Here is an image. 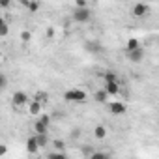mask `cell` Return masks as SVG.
Here are the masks:
<instances>
[{"label":"cell","mask_w":159,"mask_h":159,"mask_svg":"<svg viewBox=\"0 0 159 159\" xmlns=\"http://www.w3.org/2000/svg\"><path fill=\"white\" fill-rule=\"evenodd\" d=\"M64 99L66 101H75V103H83V101H86V92L79 90V88H71V90H66Z\"/></svg>","instance_id":"6da1fadb"},{"label":"cell","mask_w":159,"mask_h":159,"mask_svg":"<svg viewBox=\"0 0 159 159\" xmlns=\"http://www.w3.org/2000/svg\"><path fill=\"white\" fill-rule=\"evenodd\" d=\"M71 17H73L75 23H88L90 21V8H84V10H77L75 8Z\"/></svg>","instance_id":"7a4b0ae2"},{"label":"cell","mask_w":159,"mask_h":159,"mask_svg":"<svg viewBox=\"0 0 159 159\" xmlns=\"http://www.w3.org/2000/svg\"><path fill=\"white\" fill-rule=\"evenodd\" d=\"M131 13L135 15V17H146L148 13H150V6H146V4H142V2H139V4H135L133 6V10H131Z\"/></svg>","instance_id":"3957f363"},{"label":"cell","mask_w":159,"mask_h":159,"mask_svg":"<svg viewBox=\"0 0 159 159\" xmlns=\"http://www.w3.org/2000/svg\"><path fill=\"white\" fill-rule=\"evenodd\" d=\"M11 101H13V105L23 107V105H28V96L25 92H15L13 98H11Z\"/></svg>","instance_id":"277c9868"},{"label":"cell","mask_w":159,"mask_h":159,"mask_svg":"<svg viewBox=\"0 0 159 159\" xmlns=\"http://www.w3.org/2000/svg\"><path fill=\"white\" fill-rule=\"evenodd\" d=\"M109 109H111L112 114H124V112H125V105H124L122 101H112V103H109Z\"/></svg>","instance_id":"5b68a950"},{"label":"cell","mask_w":159,"mask_h":159,"mask_svg":"<svg viewBox=\"0 0 159 159\" xmlns=\"http://www.w3.org/2000/svg\"><path fill=\"white\" fill-rule=\"evenodd\" d=\"M26 150H28V153H38L39 152V144H38V139L36 137H30L26 140Z\"/></svg>","instance_id":"8992f818"},{"label":"cell","mask_w":159,"mask_h":159,"mask_svg":"<svg viewBox=\"0 0 159 159\" xmlns=\"http://www.w3.org/2000/svg\"><path fill=\"white\" fill-rule=\"evenodd\" d=\"M105 90L109 96H116L120 92V83H105Z\"/></svg>","instance_id":"52a82bcc"},{"label":"cell","mask_w":159,"mask_h":159,"mask_svg":"<svg viewBox=\"0 0 159 159\" xmlns=\"http://www.w3.org/2000/svg\"><path fill=\"white\" fill-rule=\"evenodd\" d=\"M41 107H43V105H41L39 101H36V99H34V101L28 105V111H30V114H32V116H39V114H41Z\"/></svg>","instance_id":"ba28073f"},{"label":"cell","mask_w":159,"mask_h":159,"mask_svg":"<svg viewBox=\"0 0 159 159\" xmlns=\"http://www.w3.org/2000/svg\"><path fill=\"white\" fill-rule=\"evenodd\" d=\"M142 58H144V51H142V49H137V51L129 52V60H131V62H135V64L142 62Z\"/></svg>","instance_id":"9c48e42d"},{"label":"cell","mask_w":159,"mask_h":159,"mask_svg":"<svg viewBox=\"0 0 159 159\" xmlns=\"http://www.w3.org/2000/svg\"><path fill=\"white\" fill-rule=\"evenodd\" d=\"M125 49H127V52H133V51L140 49V43H139V39H137V38H131V39H127V45H125Z\"/></svg>","instance_id":"30bf717a"},{"label":"cell","mask_w":159,"mask_h":159,"mask_svg":"<svg viewBox=\"0 0 159 159\" xmlns=\"http://www.w3.org/2000/svg\"><path fill=\"white\" fill-rule=\"evenodd\" d=\"M47 129H49V125H45L43 122H36L34 124V131H36V135H47Z\"/></svg>","instance_id":"8fae6325"},{"label":"cell","mask_w":159,"mask_h":159,"mask_svg":"<svg viewBox=\"0 0 159 159\" xmlns=\"http://www.w3.org/2000/svg\"><path fill=\"white\" fill-rule=\"evenodd\" d=\"M94 98H96V101H98V103H105V101H107V98H109V94H107V90L103 88V90H98V92L94 94Z\"/></svg>","instance_id":"7c38bea8"},{"label":"cell","mask_w":159,"mask_h":159,"mask_svg":"<svg viewBox=\"0 0 159 159\" xmlns=\"http://www.w3.org/2000/svg\"><path fill=\"white\" fill-rule=\"evenodd\" d=\"M94 135H96V139L103 140V139L107 137V127H105V125H98V127L94 129Z\"/></svg>","instance_id":"4fadbf2b"},{"label":"cell","mask_w":159,"mask_h":159,"mask_svg":"<svg viewBox=\"0 0 159 159\" xmlns=\"http://www.w3.org/2000/svg\"><path fill=\"white\" fill-rule=\"evenodd\" d=\"M103 79H105V83H118L114 71H105V73H103Z\"/></svg>","instance_id":"5bb4252c"},{"label":"cell","mask_w":159,"mask_h":159,"mask_svg":"<svg viewBox=\"0 0 159 159\" xmlns=\"http://www.w3.org/2000/svg\"><path fill=\"white\" fill-rule=\"evenodd\" d=\"M26 10H30V11H38L39 10V2H25V0H23V2H21Z\"/></svg>","instance_id":"9a60e30c"},{"label":"cell","mask_w":159,"mask_h":159,"mask_svg":"<svg viewBox=\"0 0 159 159\" xmlns=\"http://www.w3.org/2000/svg\"><path fill=\"white\" fill-rule=\"evenodd\" d=\"M8 32H10V26L6 19H0V36H8Z\"/></svg>","instance_id":"2e32d148"},{"label":"cell","mask_w":159,"mask_h":159,"mask_svg":"<svg viewBox=\"0 0 159 159\" xmlns=\"http://www.w3.org/2000/svg\"><path fill=\"white\" fill-rule=\"evenodd\" d=\"M52 146H54V150H56V152H64V150H66V142H64V140H60V139L52 140Z\"/></svg>","instance_id":"e0dca14e"},{"label":"cell","mask_w":159,"mask_h":159,"mask_svg":"<svg viewBox=\"0 0 159 159\" xmlns=\"http://www.w3.org/2000/svg\"><path fill=\"white\" fill-rule=\"evenodd\" d=\"M36 139H38L39 148H43V146H47V144H49V137H47V135H36Z\"/></svg>","instance_id":"ac0fdd59"},{"label":"cell","mask_w":159,"mask_h":159,"mask_svg":"<svg viewBox=\"0 0 159 159\" xmlns=\"http://www.w3.org/2000/svg\"><path fill=\"white\" fill-rule=\"evenodd\" d=\"M47 99H49V96H47L45 92H38V94H36V101H39L41 105H45V103H47Z\"/></svg>","instance_id":"d6986e66"},{"label":"cell","mask_w":159,"mask_h":159,"mask_svg":"<svg viewBox=\"0 0 159 159\" xmlns=\"http://www.w3.org/2000/svg\"><path fill=\"white\" fill-rule=\"evenodd\" d=\"M47 159H67V157L64 155V152H52V153H49Z\"/></svg>","instance_id":"ffe728a7"},{"label":"cell","mask_w":159,"mask_h":159,"mask_svg":"<svg viewBox=\"0 0 159 159\" xmlns=\"http://www.w3.org/2000/svg\"><path fill=\"white\" fill-rule=\"evenodd\" d=\"M90 159H111L107 153H103V152H94L92 155H90Z\"/></svg>","instance_id":"44dd1931"},{"label":"cell","mask_w":159,"mask_h":159,"mask_svg":"<svg viewBox=\"0 0 159 159\" xmlns=\"http://www.w3.org/2000/svg\"><path fill=\"white\" fill-rule=\"evenodd\" d=\"M30 38H32V34H30V30H23V32H21V41H23V43H26V41H30Z\"/></svg>","instance_id":"7402d4cb"},{"label":"cell","mask_w":159,"mask_h":159,"mask_svg":"<svg viewBox=\"0 0 159 159\" xmlns=\"http://www.w3.org/2000/svg\"><path fill=\"white\" fill-rule=\"evenodd\" d=\"M88 51H96V52H98V51H99V45H98L96 41H90V43H88Z\"/></svg>","instance_id":"603a6c76"},{"label":"cell","mask_w":159,"mask_h":159,"mask_svg":"<svg viewBox=\"0 0 159 159\" xmlns=\"http://www.w3.org/2000/svg\"><path fill=\"white\" fill-rule=\"evenodd\" d=\"M39 122H43L45 125H49V124H51V118H49L47 114H41V116H39Z\"/></svg>","instance_id":"cb8c5ba5"},{"label":"cell","mask_w":159,"mask_h":159,"mask_svg":"<svg viewBox=\"0 0 159 159\" xmlns=\"http://www.w3.org/2000/svg\"><path fill=\"white\" fill-rule=\"evenodd\" d=\"M6 84H8V79H6V75H0V86H2V88H6Z\"/></svg>","instance_id":"d4e9b609"},{"label":"cell","mask_w":159,"mask_h":159,"mask_svg":"<svg viewBox=\"0 0 159 159\" xmlns=\"http://www.w3.org/2000/svg\"><path fill=\"white\" fill-rule=\"evenodd\" d=\"M47 38H49V39H51V38H54V28H52V26H49V28H47Z\"/></svg>","instance_id":"484cf974"},{"label":"cell","mask_w":159,"mask_h":159,"mask_svg":"<svg viewBox=\"0 0 159 159\" xmlns=\"http://www.w3.org/2000/svg\"><path fill=\"white\" fill-rule=\"evenodd\" d=\"M6 152H8V146L2 144V146H0V155H6Z\"/></svg>","instance_id":"4316f807"}]
</instances>
